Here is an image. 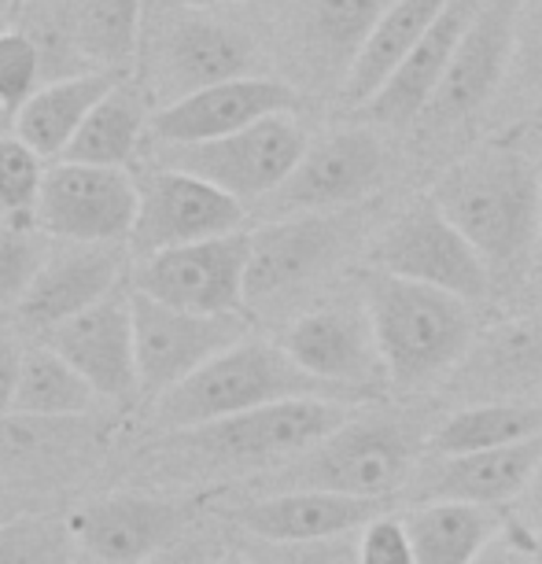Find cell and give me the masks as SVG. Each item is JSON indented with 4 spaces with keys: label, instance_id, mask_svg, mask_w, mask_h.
<instances>
[{
    "label": "cell",
    "instance_id": "obj_1",
    "mask_svg": "<svg viewBox=\"0 0 542 564\" xmlns=\"http://www.w3.org/2000/svg\"><path fill=\"white\" fill-rule=\"evenodd\" d=\"M361 406L333 399H300L265 406L237 417H221L199 429L159 432L137 465L152 480H259L278 473L339 424H347Z\"/></svg>",
    "mask_w": 542,
    "mask_h": 564
},
{
    "label": "cell",
    "instance_id": "obj_2",
    "mask_svg": "<svg viewBox=\"0 0 542 564\" xmlns=\"http://www.w3.org/2000/svg\"><path fill=\"white\" fill-rule=\"evenodd\" d=\"M429 196L473 243L495 284L531 273L542 248V170L528 152L487 144L446 166Z\"/></svg>",
    "mask_w": 542,
    "mask_h": 564
},
{
    "label": "cell",
    "instance_id": "obj_3",
    "mask_svg": "<svg viewBox=\"0 0 542 564\" xmlns=\"http://www.w3.org/2000/svg\"><path fill=\"white\" fill-rule=\"evenodd\" d=\"M265 41L237 8L166 4L144 15L137 85L152 111L204 93L210 85L265 78Z\"/></svg>",
    "mask_w": 542,
    "mask_h": 564
},
{
    "label": "cell",
    "instance_id": "obj_4",
    "mask_svg": "<svg viewBox=\"0 0 542 564\" xmlns=\"http://www.w3.org/2000/svg\"><path fill=\"white\" fill-rule=\"evenodd\" d=\"M429 432L406 413H377L361 406L333 435L300 454L278 473H265L248 484V495L278 491H325L347 498L391 502L406 491L421 457L429 454Z\"/></svg>",
    "mask_w": 542,
    "mask_h": 564
},
{
    "label": "cell",
    "instance_id": "obj_5",
    "mask_svg": "<svg viewBox=\"0 0 542 564\" xmlns=\"http://www.w3.org/2000/svg\"><path fill=\"white\" fill-rule=\"evenodd\" d=\"M361 306H366L373 336L388 369L391 388H421L454 372L469 358L476 333L473 303L440 289L402 281V276L361 270Z\"/></svg>",
    "mask_w": 542,
    "mask_h": 564
},
{
    "label": "cell",
    "instance_id": "obj_6",
    "mask_svg": "<svg viewBox=\"0 0 542 564\" xmlns=\"http://www.w3.org/2000/svg\"><path fill=\"white\" fill-rule=\"evenodd\" d=\"M300 399L355 402L339 395L336 388L314 380L311 372H303L278 339L248 336L237 347L210 358L204 369L193 372L166 399H159L152 406V424L159 432H181ZM355 406H361V402H355Z\"/></svg>",
    "mask_w": 542,
    "mask_h": 564
},
{
    "label": "cell",
    "instance_id": "obj_7",
    "mask_svg": "<svg viewBox=\"0 0 542 564\" xmlns=\"http://www.w3.org/2000/svg\"><path fill=\"white\" fill-rule=\"evenodd\" d=\"M395 0H273L270 48L295 89H344L350 67Z\"/></svg>",
    "mask_w": 542,
    "mask_h": 564
},
{
    "label": "cell",
    "instance_id": "obj_8",
    "mask_svg": "<svg viewBox=\"0 0 542 564\" xmlns=\"http://www.w3.org/2000/svg\"><path fill=\"white\" fill-rule=\"evenodd\" d=\"M311 144L303 122L295 115H273L248 126V130L204 144H144V163L177 170V174L199 177L218 193L240 199L243 207L270 199Z\"/></svg>",
    "mask_w": 542,
    "mask_h": 564
},
{
    "label": "cell",
    "instance_id": "obj_9",
    "mask_svg": "<svg viewBox=\"0 0 542 564\" xmlns=\"http://www.w3.org/2000/svg\"><path fill=\"white\" fill-rule=\"evenodd\" d=\"M366 270L440 289L473 306L484 303L495 289L491 270L473 243L451 226V218L435 207L432 196H418L380 229V237L366 251Z\"/></svg>",
    "mask_w": 542,
    "mask_h": 564
},
{
    "label": "cell",
    "instance_id": "obj_10",
    "mask_svg": "<svg viewBox=\"0 0 542 564\" xmlns=\"http://www.w3.org/2000/svg\"><path fill=\"white\" fill-rule=\"evenodd\" d=\"M350 237H355V210L273 218L254 226L243 306L254 314L281 311L344 259Z\"/></svg>",
    "mask_w": 542,
    "mask_h": 564
},
{
    "label": "cell",
    "instance_id": "obj_11",
    "mask_svg": "<svg viewBox=\"0 0 542 564\" xmlns=\"http://www.w3.org/2000/svg\"><path fill=\"white\" fill-rule=\"evenodd\" d=\"M388 174V144L373 126H344L306 144L292 177L259 204L262 221L350 210Z\"/></svg>",
    "mask_w": 542,
    "mask_h": 564
},
{
    "label": "cell",
    "instance_id": "obj_12",
    "mask_svg": "<svg viewBox=\"0 0 542 564\" xmlns=\"http://www.w3.org/2000/svg\"><path fill=\"white\" fill-rule=\"evenodd\" d=\"M133 306V344H137V402L155 406L170 391L185 384L221 350L237 347L251 336V325L243 314L204 317L185 314L166 303H155L148 295L130 289Z\"/></svg>",
    "mask_w": 542,
    "mask_h": 564
},
{
    "label": "cell",
    "instance_id": "obj_13",
    "mask_svg": "<svg viewBox=\"0 0 542 564\" xmlns=\"http://www.w3.org/2000/svg\"><path fill=\"white\" fill-rule=\"evenodd\" d=\"M248 262L251 229H240L229 237L185 243V248H170L152 254V259L133 262L130 289L185 314H248V306H243Z\"/></svg>",
    "mask_w": 542,
    "mask_h": 564
},
{
    "label": "cell",
    "instance_id": "obj_14",
    "mask_svg": "<svg viewBox=\"0 0 542 564\" xmlns=\"http://www.w3.org/2000/svg\"><path fill=\"white\" fill-rule=\"evenodd\" d=\"M196 502L163 491H111L67 517L78 553L93 564H144L196 528Z\"/></svg>",
    "mask_w": 542,
    "mask_h": 564
},
{
    "label": "cell",
    "instance_id": "obj_15",
    "mask_svg": "<svg viewBox=\"0 0 542 564\" xmlns=\"http://www.w3.org/2000/svg\"><path fill=\"white\" fill-rule=\"evenodd\" d=\"M278 344L289 350V358L314 380L336 388L339 395L355 402H373L384 395L388 369L380 358L373 322L366 306L358 303H325L314 311L295 314Z\"/></svg>",
    "mask_w": 542,
    "mask_h": 564
},
{
    "label": "cell",
    "instance_id": "obj_16",
    "mask_svg": "<svg viewBox=\"0 0 542 564\" xmlns=\"http://www.w3.org/2000/svg\"><path fill=\"white\" fill-rule=\"evenodd\" d=\"M137 207V174L56 159L45 170L34 221L52 240L71 243H130Z\"/></svg>",
    "mask_w": 542,
    "mask_h": 564
},
{
    "label": "cell",
    "instance_id": "obj_17",
    "mask_svg": "<svg viewBox=\"0 0 542 564\" xmlns=\"http://www.w3.org/2000/svg\"><path fill=\"white\" fill-rule=\"evenodd\" d=\"M133 276L130 243H71L56 240V248L34 276L23 303L12 311V328L26 344L48 336L52 328L93 311L108 295L122 292Z\"/></svg>",
    "mask_w": 542,
    "mask_h": 564
},
{
    "label": "cell",
    "instance_id": "obj_18",
    "mask_svg": "<svg viewBox=\"0 0 542 564\" xmlns=\"http://www.w3.org/2000/svg\"><path fill=\"white\" fill-rule=\"evenodd\" d=\"M137 193H141V207H137L130 237L133 262L152 259V254L170 248H185V243L229 237L248 221V207L240 199L166 166L144 163V170L137 174Z\"/></svg>",
    "mask_w": 542,
    "mask_h": 564
},
{
    "label": "cell",
    "instance_id": "obj_19",
    "mask_svg": "<svg viewBox=\"0 0 542 564\" xmlns=\"http://www.w3.org/2000/svg\"><path fill=\"white\" fill-rule=\"evenodd\" d=\"M520 4L524 0H487L480 8L462 48L454 52L440 89L418 119V130L443 137L487 111L495 97H502L509 63H513Z\"/></svg>",
    "mask_w": 542,
    "mask_h": 564
},
{
    "label": "cell",
    "instance_id": "obj_20",
    "mask_svg": "<svg viewBox=\"0 0 542 564\" xmlns=\"http://www.w3.org/2000/svg\"><path fill=\"white\" fill-rule=\"evenodd\" d=\"M303 108V93L284 78H240L226 85H210L204 93L152 111L148 122V144H204L221 141L248 126L273 119V115H295Z\"/></svg>",
    "mask_w": 542,
    "mask_h": 564
},
{
    "label": "cell",
    "instance_id": "obj_21",
    "mask_svg": "<svg viewBox=\"0 0 542 564\" xmlns=\"http://www.w3.org/2000/svg\"><path fill=\"white\" fill-rule=\"evenodd\" d=\"M34 344H45L63 361H71L104 402H137V395H141V388H137L130 284L97 303L93 311L56 325Z\"/></svg>",
    "mask_w": 542,
    "mask_h": 564
},
{
    "label": "cell",
    "instance_id": "obj_22",
    "mask_svg": "<svg viewBox=\"0 0 542 564\" xmlns=\"http://www.w3.org/2000/svg\"><path fill=\"white\" fill-rule=\"evenodd\" d=\"M388 513V502L373 498H347L325 491H278L243 495L221 509V517L237 528V535L262 542H317L358 535L366 524Z\"/></svg>",
    "mask_w": 542,
    "mask_h": 564
},
{
    "label": "cell",
    "instance_id": "obj_23",
    "mask_svg": "<svg viewBox=\"0 0 542 564\" xmlns=\"http://www.w3.org/2000/svg\"><path fill=\"white\" fill-rule=\"evenodd\" d=\"M542 462L539 440L498 446L480 454H424L418 473L410 476L406 491L418 506L424 502H465V506H513Z\"/></svg>",
    "mask_w": 542,
    "mask_h": 564
},
{
    "label": "cell",
    "instance_id": "obj_24",
    "mask_svg": "<svg viewBox=\"0 0 542 564\" xmlns=\"http://www.w3.org/2000/svg\"><path fill=\"white\" fill-rule=\"evenodd\" d=\"M454 395L469 402H542V314L487 328L451 372Z\"/></svg>",
    "mask_w": 542,
    "mask_h": 564
},
{
    "label": "cell",
    "instance_id": "obj_25",
    "mask_svg": "<svg viewBox=\"0 0 542 564\" xmlns=\"http://www.w3.org/2000/svg\"><path fill=\"white\" fill-rule=\"evenodd\" d=\"M484 4L487 0H451L440 12V19L429 26V34L418 41V48L388 78L384 89L361 108V115L373 126H391V130L418 126L429 100L435 97V89H440L446 67H451L454 52L462 48V41Z\"/></svg>",
    "mask_w": 542,
    "mask_h": 564
},
{
    "label": "cell",
    "instance_id": "obj_26",
    "mask_svg": "<svg viewBox=\"0 0 542 564\" xmlns=\"http://www.w3.org/2000/svg\"><path fill=\"white\" fill-rule=\"evenodd\" d=\"M82 63L97 74L133 78L144 37V0H63Z\"/></svg>",
    "mask_w": 542,
    "mask_h": 564
},
{
    "label": "cell",
    "instance_id": "obj_27",
    "mask_svg": "<svg viewBox=\"0 0 542 564\" xmlns=\"http://www.w3.org/2000/svg\"><path fill=\"white\" fill-rule=\"evenodd\" d=\"M148 122H152V104H148L137 78H126L93 108L63 159L67 163L130 170L144 155Z\"/></svg>",
    "mask_w": 542,
    "mask_h": 564
},
{
    "label": "cell",
    "instance_id": "obj_28",
    "mask_svg": "<svg viewBox=\"0 0 542 564\" xmlns=\"http://www.w3.org/2000/svg\"><path fill=\"white\" fill-rule=\"evenodd\" d=\"M119 82L115 74H82V78L67 82H48L23 104L15 119V137L30 144L45 163H56L71 148L74 133L82 130V122L89 119L93 108L108 97Z\"/></svg>",
    "mask_w": 542,
    "mask_h": 564
},
{
    "label": "cell",
    "instance_id": "obj_29",
    "mask_svg": "<svg viewBox=\"0 0 542 564\" xmlns=\"http://www.w3.org/2000/svg\"><path fill=\"white\" fill-rule=\"evenodd\" d=\"M446 4L451 0H395L388 8V15L380 19V26L373 30L369 45L361 48L358 63L350 67L344 89H339V100L358 111L366 108L388 85L391 74L402 67V59L418 48V41L429 34V26L440 19Z\"/></svg>",
    "mask_w": 542,
    "mask_h": 564
},
{
    "label": "cell",
    "instance_id": "obj_30",
    "mask_svg": "<svg viewBox=\"0 0 542 564\" xmlns=\"http://www.w3.org/2000/svg\"><path fill=\"white\" fill-rule=\"evenodd\" d=\"M402 524L418 564H473L487 542L506 528V517L487 506L424 502L413 506Z\"/></svg>",
    "mask_w": 542,
    "mask_h": 564
},
{
    "label": "cell",
    "instance_id": "obj_31",
    "mask_svg": "<svg viewBox=\"0 0 542 564\" xmlns=\"http://www.w3.org/2000/svg\"><path fill=\"white\" fill-rule=\"evenodd\" d=\"M542 435V402H465L429 432V454H480Z\"/></svg>",
    "mask_w": 542,
    "mask_h": 564
},
{
    "label": "cell",
    "instance_id": "obj_32",
    "mask_svg": "<svg viewBox=\"0 0 542 564\" xmlns=\"http://www.w3.org/2000/svg\"><path fill=\"white\" fill-rule=\"evenodd\" d=\"M100 402L104 399L93 391V384L71 366V361H63L56 350L45 344H26L23 377H19L12 417L78 421V417H89Z\"/></svg>",
    "mask_w": 542,
    "mask_h": 564
},
{
    "label": "cell",
    "instance_id": "obj_33",
    "mask_svg": "<svg viewBox=\"0 0 542 564\" xmlns=\"http://www.w3.org/2000/svg\"><path fill=\"white\" fill-rule=\"evenodd\" d=\"M56 240L37 226L34 215L0 218V311H15L30 292Z\"/></svg>",
    "mask_w": 542,
    "mask_h": 564
},
{
    "label": "cell",
    "instance_id": "obj_34",
    "mask_svg": "<svg viewBox=\"0 0 542 564\" xmlns=\"http://www.w3.org/2000/svg\"><path fill=\"white\" fill-rule=\"evenodd\" d=\"M78 557L67 520L45 513L0 520V564H74Z\"/></svg>",
    "mask_w": 542,
    "mask_h": 564
},
{
    "label": "cell",
    "instance_id": "obj_35",
    "mask_svg": "<svg viewBox=\"0 0 542 564\" xmlns=\"http://www.w3.org/2000/svg\"><path fill=\"white\" fill-rule=\"evenodd\" d=\"M45 170V159L19 137L0 141V218L34 215Z\"/></svg>",
    "mask_w": 542,
    "mask_h": 564
},
{
    "label": "cell",
    "instance_id": "obj_36",
    "mask_svg": "<svg viewBox=\"0 0 542 564\" xmlns=\"http://www.w3.org/2000/svg\"><path fill=\"white\" fill-rule=\"evenodd\" d=\"M232 546L248 564H361L358 535L317 539V542H262L237 535Z\"/></svg>",
    "mask_w": 542,
    "mask_h": 564
},
{
    "label": "cell",
    "instance_id": "obj_37",
    "mask_svg": "<svg viewBox=\"0 0 542 564\" xmlns=\"http://www.w3.org/2000/svg\"><path fill=\"white\" fill-rule=\"evenodd\" d=\"M502 93L513 100L542 104V0H524L520 4L513 63H509V78L502 85Z\"/></svg>",
    "mask_w": 542,
    "mask_h": 564
},
{
    "label": "cell",
    "instance_id": "obj_38",
    "mask_svg": "<svg viewBox=\"0 0 542 564\" xmlns=\"http://www.w3.org/2000/svg\"><path fill=\"white\" fill-rule=\"evenodd\" d=\"M41 85H45V74H41V56L34 41L19 26L4 30L0 34V104L19 115Z\"/></svg>",
    "mask_w": 542,
    "mask_h": 564
},
{
    "label": "cell",
    "instance_id": "obj_39",
    "mask_svg": "<svg viewBox=\"0 0 542 564\" xmlns=\"http://www.w3.org/2000/svg\"><path fill=\"white\" fill-rule=\"evenodd\" d=\"M358 561L361 564H418L402 517H377L373 524L358 531Z\"/></svg>",
    "mask_w": 542,
    "mask_h": 564
},
{
    "label": "cell",
    "instance_id": "obj_40",
    "mask_svg": "<svg viewBox=\"0 0 542 564\" xmlns=\"http://www.w3.org/2000/svg\"><path fill=\"white\" fill-rule=\"evenodd\" d=\"M473 564H542V546L520 524L506 520V528L487 542Z\"/></svg>",
    "mask_w": 542,
    "mask_h": 564
},
{
    "label": "cell",
    "instance_id": "obj_41",
    "mask_svg": "<svg viewBox=\"0 0 542 564\" xmlns=\"http://www.w3.org/2000/svg\"><path fill=\"white\" fill-rule=\"evenodd\" d=\"M23 358H26V339L19 336L12 325L0 328V421H8L15 413Z\"/></svg>",
    "mask_w": 542,
    "mask_h": 564
},
{
    "label": "cell",
    "instance_id": "obj_42",
    "mask_svg": "<svg viewBox=\"0 0 542 564\" xmlns=\"http://www.w3.org/2000/svg\"><path fill=\"white\" fill-rule=\"evenodd\" d=\"M221 550H226V546H218V542L210 539L207 531L193 528L185 539L174 542V546H170V550H163V553H159V557L144 561V564H218Z\"/></svg>",
    "mask_w": 542,
    "mask_h": 564
},
{
    "label": "cell",
    "instance_id": "obj_43",
    "mask_svg": "<svg viewBox=\"0 0 542 564\" xmlns=\"http://www.w3.org/2000/svg\"><path fill=\"white\" fill-rule=\"evenodd\" d=\"M517 517H513V524H520L528 531L531 539L539 542L542 546V462H539V468H535V476L528 480V487L520 491V498H517Z\"/></svg>",
    "mask_w": 542,
    "mask_h": 564
},
{
    "label": "cell",
    "instance_id": "obj_44",
    "mask_svg": "<svg viewBox=\"0 0 542 564\" xmlns=\"http://www.w3.org/2000/svg\"><path fill=\"white\" fill-rule=\"evenodd\" d=\"M524 300L531 314H542V259L531 265L528 281H524Z\"/></svg>",
    "mask_w": 542,
    "mask_h": 564
},
{
    "label": "cell",
    "instance_id": "obj_45",
    "mask_svg": "<svg viewBox=\"0 0 542 564\" xmlns=\"http://www.w3.org/2000/svg\"><path fill=\"white\" fill-rule=\"evenodd\" d=\"M166 4H188V8H240L248 0H159L155 8H166Z\"/></svg>",
    "mask_w": 542,
    "mask_h": 564
},
{
    "label": "cell",
    "instance_id": "obj_46",
    "mask_svg": "<svg viewBox=\"0 0 542 564\" xmlns=\"http://www.w3.org/2000/svg\"><path fill=\"white\" fill-rule=\"evenodd\" d=\"M15 119H19V115L12 108H4V104H0V141L15 137Z\"/></svg>",
    "mask_w": 542,
    "mask_h": 564
},
{
    "label": "cell",
    "instance_id": "obj_47",
    "mask_svg": "<svg viewBox=\"0 0 542 564\" xmlns=\"http://www.w3.org/2000/svg\"><path fill=\"white\" fill-rule=\"evenodd\" d=\"M19 4H23V0H0V34H4V30H12L8 23L19 15Z\"/></svg>",
    "mask_w": 542,
    "mask_h": 564
},
{
    "label": "cell",
    "instance_id": "obj_48",
    "mask_svg": "<svg viewBox=\"0 0 542 564\" xmlns=\"http://www.w3.org/2000/svg\"><path fill=\"white\" fill-rule=\"evenodd\" d=\"M218 564H248V561L240 557V550H237V546H226V550H221Z\"/></svg>",
    "mask_w": 542,
    "mask_h": 564
},
{
    "label": "cell",
    "instance_id": "obj_49",
    "mask_svg": "<svg viewBox=\"0 0 542 564\" xmlns=\"http://www.w3.org/2000/svg\"><path fill=\"white\" fill-rule=\"evenodd\" d=\"M531 111H535V119L542 122V104H535V108H531Z\"/></svg>",
    "mask_w": 542,
    "mask_h": 564
},
{
    "label": "cell",
    "instance_id": "obj_50",
    "mask_svg": "<svg viewBox=\"0 0 542 564\" xmlns=\"http://www.w3.org/2000/svg\"><path fill=\"white\" fill-rule=\"evenodd\" d=\"M539 259H542V248H539Z\"/></svg>",
    "mask_w": 542,
    "mask_h": 564
},
{
    "label": "cell",
    "instance_id": "obj_51",
    "mask_svg": "<svg viewBox=\"0 0 542 564\" xmlns=\"http://www.w3.org/2000/svg\"><path fill=\"white\" fill-rule=\"evenodd\" d=\"M539 126H542V122H539Z\"/></svg>",
    "mask_w": 542,
    "mask_h": 564
}]
</instances>
